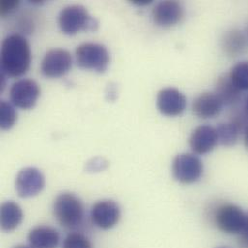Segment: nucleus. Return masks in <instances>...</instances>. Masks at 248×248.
Wrapping results in <instances>:
<instances>
[{"label": "nucleus", "instance_id": "obj_14", "mask_svg": "<svg viewBox=\"0 0 248 248\" xmlns=\"http://www.w3.org/2000/svg\"><path fill=\"white\" fill-rule=\"evenodd\" d=\"M223 103L216 93L205 92L200 94L192 104L193 113L201 119H210L217 116L223 108Z\"/></svg>", "mask_w": 248, "mask_h": 248}, {"label": "nucleus", "instance_id": "obj_30", "mask_svg": "<svg viewBox=\"0 0 248 248\" xmlns=\"http://www.w3.org/2000/svg\"></svg>", "mask_w": 248, "mask_h": 248}, {"label": "nucleus", "instance_id": "obj_29", "mask_svg": "<svg viewBox=\"0 0 248 248\" xmlns=\"http://www.w3.org/2000/svg\"><path fill=\"white\" fill-rule=\"evenodd\" d=\"M32 248L30 246H24V245H18V246H16V247H15V248Z\"/></svg>", "mask_w": 248, "mask_h": 248}, {"label": "nucleus", "instance_id": "obj_15", "mask_svg": "<svg viewBox=\"0 0 248 248\" xmlns=\"http://www.w3.org/2000/svg\"><path fill=\"white\" fill-rule=\"evenodd\" d=\"M27 240L32 248H57L60 237L54 228L40 225L29 231Z\"/></svg>", "mask_w": 248, "mask_h": 248}, {"label": "nucleus", "instance_id": "obj_20", "mask_svg": "<svg viewBox=\"0 0 248 248\" xmlns=\"http://www.w3.org/2000/svg\"><path fill=\"white\" fill-rule=\"evenodd\" d=\"M229 77L233 83L241 90H248V61L236 64L230 71Z\"/></svg>", "mask_w": 248, "mask_h": 248}, {"label": "nucleus", "instance_id": "obj_21", "mask_svg": "<svg viewBox=\"0 0 248 248\" xmlns=\"http://www.w3.org/2000/svg\"><path fill=\"white\" fill-rule=\"evenodd\" d=\"M16 121L15 108L6 101L0 103V126L2 129H10Z\"/></svg>", "mask_w": 248, "mask_h": 248}, {"label": "nucleus", "instance_id": "obj_7", "mask_svg": "<svg viewBox=\"0 0 248 248\" xmlns=\"http://www.w3.org/2000/svg\"><path fill=\"white\" fill-rule=\"evenodd\" d=\"M40 93V86L35 80L23 78L12 85L10 98L14 106L22 109H29L36 105Z\"/></svg>", "mask_w": 248, "mask_h": 248}, {"label": "nucleus", "instance_id": "obj_2", "mask_svg": "<svg viewBox=\"0 0 248 248\" xmlns=\"http://www.w3.org/2000/svg\"><path fill=\"white\" fill-rule=\"evenodd\" d=\"M53 215L62 227L76 228L83 220L84 206L76 194L63 192L54 200Z\"/></svg>", "mask_w": 248, "mask_h": 248}, {"label": "nucleus", "instance_id": "obj_10", "mask_svg": "<svg viewBox=\"0 0 248 248\" xmlns=\"http://www.w3.org/2000/svg\"><path fill=\"white\" fill-rule=\"evenodd\" d=\"M45 187V177L35 167L21 169L16 178V190L18 196L30 198L38 195Z\"/></svg>", "mask_w": 248, "mask_h": 248}, {"label": "nucleus", "instance_id": "obj_5", "mask_svg": "<svg viewBox=\"0 0 248 248\" xmlns=\"http://www.w3.org/2000/svg\"><path fill=\"white\" fill-rule=\"evenodd\" d=\"M203 163L194 154H180L173 161V176L182 184H192L197 182L203 175Z\"/></svg>", "mask_w": 248, "mask_h": 248}, {"label": "nucleus", "instance_id": "obj_22", "mask_svg": "<svg viewBox=\"0 0 248 248\" xmlns=\"http://www.w3.org/2000/svg\"><path fill=\"white\" fill-rule=\"evenodd\" d=\"M62 248H93L87 237L80 233L69 234L63 242Z\"/></svg>", "mask_w": 248, "mask_h": 248}, {"label": "nucleus", "instance_id": "obj_9", "mask_svg": "<svg viewBox=\"0 0 248 248\" xmlns=\"http://www.w3.org/2000/svg\"><path fill=\"white\" fill-rule=\"evenodd\" d=\"M73 64L71 53L63 48L50 49L41 64L42 73L47 78H59L67 74Z\"/></svg>", "mask_w": 248, "mask_h": 248}, {"label": "nucleus", "instance_id": "obj_23", "mask_svg": "<svg viewBox=\"0 0 248 248\" xmlns=\"http://www.w3.org/2000/svg\"><path fill=\"white\" fill-rule=\"evenodd\" d=\"M19 2L18 1H1L0 3V13L2 16H5L11 12H13L15 9L17 8Z\"/></svg>", "mask_w": 248, "mask_h": 248}, {"label": "nucleus", "instance_id": "obj_4", "mask_svg": "<svg viewBox=\"0 0 248 248\" xmlns=\"http://www.w3.org/2000/svg\"><path fill=\"white\" fill-rule=\"evenodd\" d=\"M78 65L82 69L94 70L99 73L107 71L110 56L108 48L98 43H83L76 49Z\"/></svg>", "mask_w": 248, "mask_h": 248}, {"label": "nucleus", "instance_id": "obj_17", "mask_svg": "<svg viewBox=\"0 0 248 248\" xmlns=\"http://www.w3.org/2000/svg\"><path fill=\"white\" fill-rule=\"evenodd\" d=\"M223 51L230 57H237L245 52L248 47V39L239 29H231L224 33L221 39Z\"/></svg>", "mask_w": 248, "mask_h": 248}, {"label": "nucleus", "instance_id": "obj_13", "mask_svg": "<svg viewBox=\"0 0 248 248\" xmlns=\"http://www.w3.org/2000/svg\"><path fill=\"white\" fill-rule=\"evenodd\" d=\"M218 143L217 129L211 125L197 126L191 133L189 145L192 151L198 155L210 153Z\"/></svg>", "mask_w": 248, "mask_h": 248}, {"label": "nucleus", "instance_id": "obj_8", "mask_svg": "<svg viewBox=\"0 0 248 248\" xmlns=\"http://www.w3.org/2000/svg\"><path fill=\"white\" fill-rule=\"evenodd\" d=\"M90 216L94 225L103 230H109L118 224L121 210L115 201L105 199L93 205Z\"/></svg>", "mask_w": 248, "mask_h": 248}, {"label": "nucleus", "instance_id": "obj_12", "mask_svg": "<svg viewBox=\"0 0 248 248\" xmlns=\"http://www.w3.org/2000/svg\"><path fill=\"white\" fill-rule=\"evenodd\" d=\"M152 16L158 26L168 28L178 24L184 17V9L177 1L165 0L157 3L153 11Z\"/></svg>", "mask_w": 248, "mask_h": 248}, {"label": "nucleus", "instance_id": "obj_6", "mask_svg": "<svg viewBox=\"0 0 248 248\" xmlns=\"http://www.w3.org/2000/svg\"><path fill=\"white\" fill-rule=\"evenodd\" d=\"M247 219V214L237 205L225 204L218 207L215 214L217 226L229 235H240Z\"/></svg>", "mask_w": 248, "mask_h": 248}, {"label": "nucleus", "instance_id": "obj_11", "mask_svg": "<svg viewBox=\"0 0 248 248\" xmlns=\"http://www.w3.org/2000/svg\"><path fill=\"white\" fill-rule=\"evenodd\" d=\"M156 105L163 115L173 117L184 112L186 107V99L178 89L167 87L158 92Z\"/></svg>", "mask_w": 248, "mask_h": 248}, {"label": "nucleus", "instance_id": "obj_1", "mask_svg": "<svg viewBox=\"0 0 248 248\" xmlns=\"http://www.w3.org/2000/svg\"><path fill=\"white\" fill-rule=\"evenodd\" d=\"M30 47L26 39L19 34L7 36L1 45V69L4 75L18 78L30 66Z\"/></svg>", "mask_w": 248, "mask_h": 248}, {"label": "nucleus", "instance_id": "obj_24", "mask_svg": "<svg viewBox=\"0 0 248 248\" xmlns=\"http://www.w3.org/2000/svg\"><path fill=\"white\" fill-rule=\"evenodd\" d=\"M239 236V246L241 248H248V213L247 214L245 227Z\"/></svg>", "mask_w": 248, "mask_h": 248}, {"label": "nucleus", "instance_id": "obj_28", "mask_svg": "<svg viewBox=\"0 0 248 248\" xmlns=\"http://www.w3.org/2000/svg\"><path fill=\"white\" fill-rule=\"evenodd\" d=\"M245 111H246V113L248 114V98H247V101H246V103H245Z\"/></svg>", "mask_w": 248, "mask_h": 248}, {"label": "nucleus", "instance_id": "obj_19", "mask_svg": "<svg viewBox=\"0 0 248 248\" xmlns=\"http://www.w3.org/2000/svg\"><path fill=\"white\" fill-rule=\"evenodd\" d=\"M216 129L218 142L226 147L234 146L238 142L240 134L242 132L241 128L238 125L230 121L220 123L216 127Z\"/></svg>", "mask_w": 248, "mask_h": 248}, {"label": "nucleus", "instance_id": "obj_18", "mask_svg": "<svg viewBox=\"0 0 248 248\" xmlns=\"http://www.w3.org/2000/svg\"><path fill=\"white\" fill-rule=\"evenodd\" d=\"M23 219L21 208L14 201H6L1 205L0 222L4 231L10 232L19 226Z\"/></svg>", "mask_w": 248, "mask_h": 248}, {"label": "nucleus", "instance_id": "obj_3", "mask_svg": "<svg viewBox=\"0 0 248 248\" xmlns=\"http://www.w3.org/2000/svg\"><path fill=\"white\" fill-rule=\"evenodd\" d=\"M58 24L63 33L75 35L80 30H96L99 22L89 15L85 7L70 5L61 10Z\"/></svg>", "mask_w": 248, "mask_h": 248}, {"label": "nucleus", "instance_id": "obj_16", "mask_svg": "<svg viewBox=\"0 0 248 248\" xmlns=\"http://www.w3.org/2000/svg\"><path fill=\"white\" fill-rule=\"evenodd\" d=\"M215 93L225 106H235L242 99V91L233 83L229 74L218 78Z\"/></svg>", "mask_w": 248, "mask_h": 248}, {"label": "nucleus", "instance_id": "obj_26", "mask_svg": "<svg viewBox=\"0 0 248 248\" xmlns=\"http://www.w3.org/2000/svg\"><path fill=\"white\" fill-rule=\"evenodd\" d=\"M131 2L133 4H136V5H139V6H143V5L150 4L152 1L151 0H132Z\"/></svg>", "mask_w": 248, "mask_h": 248}, {"label": "nucleus", "instance_id": "obj_27", "mask_svg": "<svg viewBox=\"0 0 248 248\" xmlns=\"http://www.w3.org/2000/svg\"><path fill=\"white\" fill-rule=\"evenodd\" d=\"M244 139H245L246 147L248 148V125L247 126V128L245 129V131H244Z\"/></svg>", "mask_w": 248, "mask_h": 248}, {"label": "nucleus", "instance_id": "obj_25", "mask_svg": "<svg viewBox=\"0 0 248 248\" xmlns=\"http://www.w3.org/2000/svg\"><path fill=\"white\" fill-rule=\"evenodd\" d=\"M93 163L89 162V166H88V169L90 171H99V170H103L105 168L104 165H106V161L103 159V158H95L92 160Z\"/></svg>", "mask_w": 248, "mask_h": 248}]
</instances>
